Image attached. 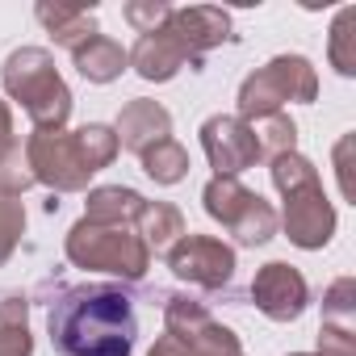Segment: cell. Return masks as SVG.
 <instances>
[{"label": "cell", "instance_id": "ac0fdd59", "mask_svg": "<svg viewBox=\"0 0 356 356\" xmlns=\"http://www.w3.org/2000/svg\"><path fill=\"white\" fill-rule=\"evenodd\" d=\"M163 318H168V335H172V339H181L185 348H189V343H197V339L214 327L210 310H206L197 298H168Z\"/></svg>", "mask_w": 356, "mask_h": 356}, {"label": "cell", "instance_id": "f546056e", "mask_svg": "<svg viewBox=\"0 0 356 356\" xmlns=\"http://www.w3.org/2000/svg\"><path fill=\"white\" fill-rule=\"evenodd\" d=\"M9 147H13V113L0 101V151H9Z\"/></svg>", "mask_w": 356, "mask_h": 356}, {"label": "cell", "instance_id": "52a82bcc", "mask_svg": "<svg viewBox=\"0 0 356 356\" xmlns=\"http://www.w3.org/2000/svg\"><path fill=\"white\" fill-rule=\"evenodd\" d=\"M168 264L181 281L202 285V289H222L235 277V252L210 235H185L168 252Z\"/></svg>", "mask_w": 356, "mask_h": 356}, {"label": "cell", "instance_id": "6da1fadb", "mask_svg": "<svg viewBox=\"0 0 356 356\" xmlns=\"http://www.w3.org/2000/svg\"><path fill=\"white\" fill-rule=\"evenodd\" d=\"M134 335V306L122 289L80 285L51 302V343L59 356H130Z\"/></svg>", "mask_w": 356, "mask_h": 356}, {"label": "cell", "instance_id": "ba28073f", "mask_svg": "<svg viewBox=\"0 0 356 356\" xmlns=\"http://www.w3.org/2000/svg\"><path fill=\"white\" fill-rule=\"evenodd\" d=\"M252 298H256V306H260L268 318L289 323V318H298V314L306 310L310 289H306V281H302L298 268L273 260V264H264V268L256 273V281H252Z\"/></svg>", "mask_w": 356, "mask_h": 356}, {"label": "cell", "instance_id": "603a6c76", "mask_svg": "<svg viewBox=\"0 0 356 356\" xmlns=\"http://www.w3.org/2000/svg\"><path fill=\"white\" fill-rule=\"evenodd\" d=\"M273 185L289 197V193H302V189H310V185H318V172H314V163L310 159H302V155H277L273 159Z\"/></svg>", "mask_w": 356, "mask_h": 356}, {"label": "cell", "instance_id": "d4e9b609", "mask_svg": "<svg viewBox=\"0 0 356 356\" xmlns=\"http://www.w3.org/2000/svg\"><path fill=\"white\" fill-rule=\"evenodd\" d=\"M122 17L134 26V34H155V30L168 26L172 5H163V0H130V5L122 9Z\"/></svg>", "mask_w": 356, "mask_h": 356}, {"label": "cell", "instance_id": "8fae6325", "mask_svg": "<svg viewBox=\"0 0 356 356\" xmlns=\"http://www.w3.org/2000/svg\"><path fill=\"white\" fill-rule=\"evenodd\" d=\"M335 231V210L323 193V185H310L302 193L285 197V235L298 248H323Z\"/></svg>", "mask_w": 356, "mask_h": 356}, {"label": "cell", "instance_id": "4dcf8cb0", "mask_svg": "<svg viewBox=\"0 0 356 356\" xmlns=\"http://www.w3.org/2000/svg\"><path fill=\"white\" fill-rule=\"evenodd\" d=\"M293 356H318V352H293Z\"/></svg>", "mask_w": 356, "mask_h": 356}, {"label": "cell", "instance_id": "e0dca14e", "mask_svg": "<svg viewBox=\"0 0 356 356\" xmlns=\"http://www.w3.org/2000/svg\"><path fill=\"white\" fill-rule=\"evenodd\" d=\"M143 197L134 189H122V185H109V189H97L88 193V222H138L143 214Z\"/></svg>", "mask_w": 356, "mask_h": 356}, {"label": "cell", "instance_id": "44dd1931", "mask_svg": "<svg viewBox=\"0 0 356 356\" xmlns=\"http://www.w3.org/2000/svg\"><path fill=\"white\" fill-rule=\"evenodd\" d=\"M252 126V138H256V155H289L293 151V138H298V126L285 118V113H268V118H256L248 122Z\"/></svg>", "mask_w": 356, "mask_h": 356}, {"label": "cell", "instance_id": "f1b7e54d", "mask_svg": "<svg viewBox=\"0 0 356 356\" xmlns=\"http://www.w3.org/2000/svg\"><path fill=\"white\" fill-rule=\"evenodd\" d=\"M147 356H189V348H185L181 339H172V335H163V339H159V343H155V348H151Z\"/></svg>", "mask_w": 356, "mask_h": 356}, {"label": "cell", "instance_id": "8992f818", "mask_svg": "<svg viewBox=\"0 0 356 356\" xmlns=\"http://www.w3.org/2000/svg\"><path fill=\"white\" fill-rule=\"evenodd\" d=\"M26 163L34 172V181L59 189V193H76L88 185L92 163L80 147V134L72 130H34L26 143Z\"/></svg>", "mask_w": 356, "mask_h": 356}, {"label": "cell", "instance_id": "5bb4252c", "mask_svg": "<svg viewBox=\"0 0 356 356\" xmlns=\"http://www.w3.org/2000/svg\"><path fill=\"white\" fill-rule=\"evenodd\" d=\"M72 63H76V72L88 80V84H109V80H118L126 67H130V51H122V42H113L109 34H92V38H84L76 51H72Z\"/></svg>", "mask_w": 356, "mask_h": 356}, {"label": "cell", "instance_id": "9c48e42d", "mask_svg": "<svg viewBox=\"0 0 356 356\" xmlns=\"http://www.w3.org/2000/svg\"><path fill=\"white\" fill-rule=\"evenodd\" d=\"M168 34L185 47V55L197 63L206 51L222 47L231 38V13L214 9V5H185V9H172L168 17Z\"/></svg>", "mask_w": 356, "mask_h": 356}, {"label": "cell", "instance_id": "4fadbf2b", "mask_svg": "<svg viewBox=\"0 0 356 356\" xmlns=\"http://www.w3.org/2000/svg\"><path fill=\"white\" fill-rule=\"evenodd\" d=\"M113 134H118V147H130L134 155H143L147 147L172 138V118H168V109L155 105V101H130V105L122 109Z\"/></svg>", "mask_w": 356, "mask_h": 356}, {"label": "cell", "instance_id": "83f0119b", "mask_svg": "<svg viewBox=\"0 0 356 356\" xmlns=\"http://www.w3.org/2000/svg\"><path fill=\"white\" fill-rule=\"evenodd\" d=\"M189 356H243V348H239L235 331H227V327L214 323L197 343H189Z\"/></svg>", "mask_w": 356, "mask_h": 356}, {"label": "cell", "instance_id": "7402d4cb", "mask_svg": "<svg viewBox=\"0 0 356 356\" xmlns=\"http://www.w3.org/2000/svg\"><path fill=\"white\" fill-rule=\"evenodd\" d=\"M331 63L339 76H356V9H339L331 22Z\"/></svg>", "mask_w": 356, "mask_h": 356}, {"label": "cell", "instance_id": "30bf717a", "mask_svg": "<svg viewBox=\"0 0 356 356\" xmlns=\"http://www.w3.org/2000/svg\"><path fill=\"white\" fill-rule=\"evenodd\" d=\"M202 147L218 176H235L256 163V138L243 118H210L202 126Z\"/></svg>", "mask_w": 356, "mask_h": 356}, {"label": "cell", "instance_id": "484cf974", "mask_svg": "<svg viewBox=\"0 0 356 356\" xmlns=\"http://www.w3.org/2000/svg\"><path fill=\"white\" fill-rule=\"evenodd\" d=\"M352 293H356V285H352L348 277L327 289L323 314H327V327H331V331H352Z\"/></svg>", "mask_w": 356, "mask_h": 356}, {"label": "cell", "instance_id": "7c38bea8", "mask_svg": "<svg viewBox=\"0 0 356 356\" xmlns=\"http://www.w3.org/2000/svg\"><path fill=\"white\" fill-rule=\"evenodd\" d=\"M185 63H193V59L185 55V47H181V42L168 34V26H163V30H155V34H138L134 51H130V67H134L143 80H151V84L172 80Z\"/></svg>", "mask_w": 356, "mask_h": 356}, {"label": "cell", "instance_id": "4316f807", "mask_svg": "<svg viewBox=\"0 0 356 356\" xmlns=\"http://www.w3.org/2000/svg\"><path fill=\"white\" fill-rule=\"evenodd\" d=\"M22 231H26V210H22V202L0 197V264L13 256V248H17Z\"/></svg>", "mask_w": 356, "mask_h": 356}, {"label": "cell", "instance_id": "3957f363", "mask_svg": "<svg viewBox=\"0 0 356 356\" xmlns=\"http://www.w3.org/2000/svg\"><path fill=\"white\" fill-rule=\"evenodd\" d=\"M67 260L76 268H92V273H113V277H130L138 281L147 273V243L126 227V222H88L80 218L67 235Z\"/></svg>", "mask_w": 356, "mask_h": 356}, {"label": "cell", "instance_id": "ffe728a7", "mask_svg": "<svg viewBox=\"0 0 356 356\" xmlns=\"http://www.w3.org/2000/svg\"><path fill=\"white\" fill-rule=\"evenodd\" d=\"M138 159H143V172L155 185H176V181H185V172H189V151L176 138H163V143L147 147Z\"/></svg>", "mask_w": 356, "mask_h": 356}, {"label": "cell", "instance_id": "277c9868", "mask_svg": "<svg viewBox=\"0 0 356 356\" xmlns=\"http://www.w3.org/2000/svg\"><path fill=\"white\" fill-rule=\"evenodd\" d=\"M318 92V76L310 67L306 55H277L273 63H264L260 72H252L239 88V118L256 122L268 113H281L285 101H314Z\"/></svg>", "mask_w": 356, "mask_h": 356}, {"label": "cell", "instance_id": "d6986e66", "mask_svg": "<svg viewBox=\"0 0 356 356\" xmlns=\"http://www.w3.org/2000/svg\"><path fill=\"white\" fill-rule=\"evenodd\" d=\"M30 306L26 298H5L0 302V356H30Z\"/></svg>", "mask_w": 356, "mask_h": 356}, {"label": "cell", "instance_id": "2e32d148", "mask_svg": "<svg viewBox=\"0 0 356 356\" xmlns=\"http://www.w3.org/2000/svg\"><path fill=\"white\" fill-rule=\"evenodd\" d=\"M138 239L147 243V252L155 248V252H172L176 243L185 239V218H181V210L176 206H168V202H147L143 206V214H138Z\"/></svg>", "mask_w": 356, "mask_h": 356}, {"label": "cell", "instance_id": "7a4b0ae2", "mask_svg": "<svg viewBox=\"0 0 356 356\" xmlns=\"http://www.w3.org/2000/svg\"><path fill=\"white\" fill-rule=\"evenodd\" d=\"M5 92L34 118L38 130H63L67 113H72V88L63 84L51 51L42 47H22L5 59Z\"/></svg>", "mask_w": 356, "mask_h": 356}, {"label": "cell", "instance_id": "5b68a950", "mask_svg": "<svg viewBox=\"0 0 356 356\" xmlns=\"http://www.w3.org/2000/svg\"><path fill=\"white\" fill-rule=\"evenodd\" d=\"M206 214L210 218H218L239 243H268L273 235H277V214H273V206L260 197V193H252V189H243L235 176H214V181L206 185Z\"/></svg>", "mask_w": 356, "mask_h": 356}, {"label": "cell", "instance_id": "cb8c5ba5", "mask_svg": "<svg viewBox=\"0 0 356 356\" xmlns=\"http://www.w3.org/2000/svg\"><path fill=\"white\" fill-rule=\"evenodd\" d=\"M30 185H34V172H30L26 155H22L17 147L0 151V197H17V193H26Z\"/></svg>", "mask_w": 356, "mask_h": 356}, {"label": "cell", "instance_id": "9a60e30c", "mask_svg": "<svg viewBox=\"0 0 356 356\" xmlns=\"http://www.w3.org/2000/svg\"><path fill=\"white\" fill-rule=\"evenodd\" d=\"M34 17H38V22L47 26V34H51L59 47H67V51H76L84 38L97 34V13H92V5H38Z\"/></svg>", "mask_w": 356, "mask_h": 356}]
</instances>
